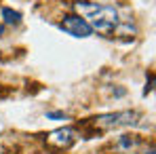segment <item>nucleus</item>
I'll list each match as a JSON object with an SVG mask.
<instances>
[{
  "instance_id": "obj_1",
  "label": "nucleus",
  "mask_w": 156,
  "mask_h": 154,
  "mask_svg": "<svg viewBox=\"0 0 156 154\" xmlns=\"http://www.w3.org/2000/svg\"><path fill=\"white\" fill-rule=\"evenodd\" d=\"M74 11L80 19L87 21L91 30H97L104 36H112L118 27V11L110 4H97V2H74Z\"/></svg>"
},
{
  "instance_id": "obj_2",
  "label": "nucleus",
  "mask_w": 156,
  "mask_h": 154,
  "mask_svg": "<svg viewBox=\"0 0 156 154\" xmlns=\"http://www.w3.org/2000/svg\"><path fill=\"white\" fill-rule=\"evenodd\" d=\"M139 114L137 112H116V114H101L95 118V127L99 129H116V127H129L137 125Z\"/></svg>"
},
{
  "instance_id": "obj_7",
  "label": "nucleus",
  "mask_w": 156,
  "mask_h": 154,
  "mask_svg": "<svg viewBox=\"0 0 156 154\" xmlns=\"http://www.w3.org/2000/svg\"><path fill=\"white\" fill-rule=\"evenodd\" d=\"M2 30H4V27H2V26H0V36H2Z\"/></svg>"
},
{
  "instance_id": "obj_3",
  "label": "nucleus",
  "mask_w": 156,
  "mask_h": 154,
  "mask_svg": "<svg viewBox=\"0 0 156 154\" xmlns=\"http://www.w3.org/2000/svg\"><path fill=\"white\" fill-rule=\"evenodd\" d=\"M59 27L63 30V32H68L70 36H76V38H87V36H91V27L87 26V21L84 19H80L78 15H66L63 17V21L59 23Z\"/></svg>"
},
{
  "instance_id": "obj_6",
  "label": "nucleus",
  "mask_w": 156,
  "mask_h": 154,
  "mask_svg": "<svg viewBox=\"0 0 156 154\" xmlns=\"http://www.w3.org/2000/svg\"><path fill=\"white\" fill-rule=\"evenodd\" d=\"M49 116L51 118H63V114H59V112H49Z\"/></svg>"
},
{
  "instance_id": "obj_5",
  "label": "nucleus",
  "mask_w": 156,
  "mask_h": 154,
  "mask_svg": "<svg viewBox=\"0 0 156 154\" xmlns=\"http://www.w3.org/2000/svg\"><path fill=\"white\" fill-rule=\"evenodd\" d=\"M2 17H4V21L11 23V26H17V23L21 21V13L11 11V9H2Z\"/></svg>"
},
{
  "instance_id": "obj_4",
  "label": "nucleus",
  "mask_w": 156,
  "mask_h": 154,
  "mask_svg": "<svg viewBox=\"0 0 156 154\" xmlns=\"http://www.w3.org/2000/svg\"><path fill=\"white\" fill-rule=\"evenodd\" d=\"M74 141H76V131L70 127L57 129V131H53L49 135V144L55 146V148H70Z\"/></svg>"
}]
</instances>
